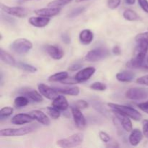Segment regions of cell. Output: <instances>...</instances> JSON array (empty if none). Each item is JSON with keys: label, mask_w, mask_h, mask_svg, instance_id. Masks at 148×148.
<instances>
[{"label": "cell", "mask_w": 148, "mask_h": 148, "mask_svg": "<svg viewBox=\"0 0 148 148\" xmlns=\"http://www.w3.org/2000/svg\"><path fill=\"white\" fill-rule=\"evenodd\" d=\"M148 51V44L145 42H137V46L134 52V56L127 64L130 68H139L143 66Z\"/></svg>", "instance_id": "cell-1"}, {"label": "cell", "mask_w": 148, "mask_h": 148, "mask_svg": "<svg viewBox=\"0 0 148 148\" xmlns=\"http://www.w3.org/2000/svg\"><path fill=\"white\" fill-rule=\"evenodd\" d=\"M108 106L110 107L113 110V111H116V112L127 116L134 121H140L143 117L142 114L137 110L134 109V108H132V107L127 106L109 103H108Z\"/></svg>", "instance_id": "cell-2"}, {"label": "cell", "mask_w": 148, "mask_h": 148, "mask_svg": "<svg viewBox=\"0 0 148 148\" xmlns=\"http://www.w3.org/2000/svg\"><path fill=\"white\" fill-rule=\"evenodd\" d=\"M36 130V127L34 125L27 126L20 128H7L1 130L0 131L1 137H19L32 133Z\"/></svg>", "instance_id": "cell-3"}, {"label": "cell", "mask_w": 148, "mask_h": 148, "mask_svg": "<svg viewBox=\"0 0 148 148\" xmlns=\"http://www.w3.org/2000/svg\"><path fill=\"white\" fill-rule=\"evenodd\" d=\"M84 140V134L81 132L75 133L67 138L62 139L56 142V145L61 147H74L80 145Z\"/></svg>", "instance_id": "cell-4"}, {"label": "cell", "mask_w": 148, "mask_h": 148, "mask_svg": "<svg viewBox=\"0 0 148 148\" xmlns=\"http://www.w3.org/2000/svg\"><path fill=\"white\" fill-rule=\"evenodd\" d=\"M10 48L16 53L25 54L31 50L33 48V43L26 38H17L10 44Z\"/></svg>", "instance_id": "cell-5"}, {"label": "cell", "mask_w": 148, "mask_h": 148, "mask_svg": "<svg viewBox=\"0 0 148 148\" xmlns=\"http://www.w3.org/2000/svg\"><path fill=\"white\" fill-rule=\"evenodd\" d=\"M110 55L109 51L105 48H97V49H92L85 56V59L87 62H95L101 61L105 58L108 57Z\"/></svg>", "instance_id": "cell-6"}, {"label": "cell", "mask_w": 148, "mask_h": 148, "mask_svg": "<svg viewBox=\"0 0 148 148\" xmlns=\"http://www.w3.org/2000/svg\"><path fill=\"white\" fill-rule=\"evenodd\" d=\"M126 98L132 101H141L148 97V90L143 88H131L127 90L125 93Z\"/></svg>", "instance_id": "cell-7"}, {"label": "cell", "mask_w": 148, "mask_h": 148, "mask_svg": "<svg viewBox=\"0 0 148 148\" xmlns=\"http://www.w3.org/2000/svg\"><path fill=\"white\" fill-rule=\"evenodd\" d=\"M1 7L2 11H4L7 14L14 16V17H20V18L25 17L29 13L28 10L25 7H9V6L4 5V4H1Z\"/></svg>", "instance_id": "cell-8"}, {"label": "cell", "mask_w": 148, "mask_h": 148, "mask_svg": "<svg viewBox=\"0 0 148 148\" xmlns=\"http://www.w3.org/2000/svg\"><path fill=\"white\" fill-rule=\"evenodd\" d=\"M71 111L76 127L79 130H83L86 127V119L82 113L81 112L80 109L73 106L71 107Z\"/></svg>", "instance_id": "cell-9"}, {"label": "cell", "mask_w": 148, "mask_h": 148, "mask_svg": "<svg viewBox=\"0 0 148 148\" xmlns=\"http://www.w3.org/2000/svg\"><path fill=\"white\" fill-rule=\"evenodd\" d=\"M38 91L43 96L49 100H53L58 96V92L54 88H51L43 83H40L38 85Z\"/></svg>", "instance_id": "cell-10"}, {"label": "cell", "mask_w": 148, "mask_h": 148, "mask_svg": "<svg viewBox=\"0 0 148 148\" xmlns=\"http://www.w3.org/2000/svg\"><path fill=\"white\" fill-rule=\"evenodd\" d=\"M95 70H96L95 68L92 67V66L84 68V69H81L80 71H79L76 74V75L75 76V78L77 80L78 83L85 82V81L88 80L94 75V73L95 72Z\"/></svg>", "instance_id": "cell-11"}, {"label": "cell", "mask_w": 148, "mask_h": 148, "mask_svg": "<svg viewBox=\"0 0 148 148\" xmlns=\"http://www.w3.org/2000/svg\"><path fill=\"white\" fill-rule=\"evenodd\" d=\"M46 50L48 54L52 59H56V60H59V59L63 58V49L59 46H56V45H48L46 47Z\"/></svg>", "instance_id": "cell-12"}, {"label": "cell", "mask_w": 148, "mask_h": 148, "mask_svg": "<svg viewBox=\"0 0 148 148\" xmlns=\"http://www.w3.org/2000/svg\"><path fill=\"white\" fill-rule=\"evenodd\" d=\"M61 12L60 7H49L48 8H41L36 10L34 12L35 14L38 16H43V17H55L59 14Z\"/></svg>", "instance_id": "cell-13"}, {"label": "cell", "mask_w": 148, "mask_h": 148, "mask_svg": "<svg viewBox=\"0 0 148 148\" xmlns=\"http://www.w3.org/2000/svg\"><path fill=\"white\" fill-rule=\"evenodd\" d=\"M114 113L115 114L116 116L117 120L120 122L122 128L125 130L126 132H131L132 130V123L131 119H130V117L124 115V114H121L120 113L116 112L114 111Z\"/></svg>", "instance_id": "cell-14"}, {"label": "cell", "mask_w": 148, "mask_h": 148, "mask_svg": "<svg viewBox=\"0 0 148 148\" xmlns=\"http://www.w3.org/2000/svg\"><path fill=\"white\" fill-rule=\"evenodd\" d=\"M33 120L30 114H18L14 115L12 118L11 121L15 125H24V124L30 123Z\"/></svg>", "instance_id": "cell-15"}, {"label": "cell", "mask_w": 148, "mask_h": 148, "mask_svg": "<svg viewBox=\"0 0 148 148\" xmlns=\"http://www.w3.org/2000/svg\"><path fill=\"white\" fill-rule=\"evenodd\" d=\"M29 114H30V116L33 117V119L36 120V121H38L40 124H43L45 126L50 125V119L47 116V115L44 114L43 111H39V110H34V111H32L31 112H30Z\"/></svg>", "instance_id": "cell-16"}, {"label": "cell", "mask_w": 148, "mask_h": 148, "mask_svg": "<svg viewBox=\"0 0 148 148\" xmlns=\"http://www.w3.org/2000/svg\"><path fill=\"white\" fill-rule=\"evenodd\" d=\"M29 23L36 27H44L50 22V18L43 16L31 17L29 18Z\"/></svg>", "instance_id": "cell-17"}, {"label": "cell", "mask_w": 148, "mask_h": 148, "mask_svg": "<svg viewBox=\"0 0 148 148\" xmlns=\"http://www.w3.org/2000/svg\"><path fill=\"white\" fill-rule=\"evenodd\" d=\"M52 106L58 108L60 111H66L69 108V103L64 95H59L53 100Z\"/></svg>", "instance_id": "cell-18"}, {"label": "cell", "mask_w": 148, "mask_h": 148, "mask_svg": "<svg viewBox=\"0 0 148 148\" xmlns=\"http://www.w3.org/2000/svg\"><path fill=\"white\" fill-rule=\"evenodd\" d=\"M143 138V133L139 129H134L131 131L129 141L132 146H137Z\"/></svg>", "instance_id": "cell-19"}, {"label": "cell", "mask_w": 148, "mask_h": 148, "mask_svg": "<svg viewBox=\"0 0 148 148\" xmlns=\"http://www.w3.org/2000/svg\"><path fill=\"white\" fill-rule=\"evenodd\" d=\"M94 34L90 30L85 29L79 33V39L81 43L83 45H89L93 40Z\"/></svg>", "instance_id": "cell-20"}, {"label": "cell", "mask_w": 148, "mask_h": 148, "mask_svg": "<svg viewBox=\"0 0 148 148\" xmlns=\"http://www.w3.org/2000/svg\"><path fill=\"white\" fill-rule=\"evenodd\" d=\"M54 89L57 91L58 92L60 93L64 94V95H79V88L77 86H72V87H64V88H60V87H55Z\"/></svg>", "instance_id": "cell-21"}, {"label": "cell", "mask_w": 148, "mask_h": 148, "mask_svg": "<svg viewBox=\"0 0 148 148\" xmlns=\"http://www.w3.org/2000/svg\"><path fill=\"white\" fill-rule=\"evenodd\" d=\"M22 93L24 94L25 96L27 97L31 101H34L36 103H40L43 101V95L40 94V92L34 90H29L27 89V90H24L23 92H21Z\"/></svg>", "instance_id": "cell-22"}, {"label": "cell", "mask_w": 148, "mask_h": 148, "mask_svg": "<svg viewBox=\"0 0 148 148\" xmlns=\"http://www.w3.org/2000/svg\"><path fill=\"white\" fill-rule=\"evenodd\" d=\"M135 74L131 71H123V72H119L116 75V79L119 82H131L135 77Z\"/></svg>", "instance_id": "cell-23"}, {"label": "cell", "mask_w": 148, "mask_h": 148, "mask_svg": "<svg viewBox=\"0 0 148 148\" xmlns=\"http://www.w3.org/2000/svg\"><path fill=\"white\" fill-rule=\"evenodd\" d=\"M0 57H1V60L4 63L10 65V66H15L16 64H17V62L15 61L14 58L11 54H10L8 52L3 50L2 49H0Z\"/></svg>", "instance_id": "cell-24"}, {"label": "cell", "mask_w": 148, "mask_h": 148, "mask_svg": "<svg viewBox=\"0 0 148 148\" xmlns=\"http://www.w3.org/2000/svg\"><path fill=\"white\" fill-rule=\"evenodd\" d=\"M69 74L67 72H59L51 75L49 77L48 80L49 82H62L66 77H68Z\"/></svg>", "instance_id": "cell-25"}, {"label": "cell", "mask_w": 148, "mask_h": 148, "mask_svg": "<svg viewBox=\"0 0 148 148\" xmlns=\"http://www.w3.org/2000/svg\"><path fill=\"white\" fill-rule=\"evenodd\" d=\"M123 17H124V19L129 20V21H136V20H138L140 19V17L137 14V13L133 10H130V9L124 10V12H123Z\"/></svg>", "instance_id": "cell-26"}, {"label": "cell", "mask_w": 148, "mask_h": 148, "mask_svg": "<svg viewBox=\"0 0 148 148\" xmlns=\"http://www.w3.org/2000/svg\"><path fill=\"white\" fill-rule=\"evenodd\" d=\"M29 103V98L25 95L18 96L14 99V105L16 108H23Z\"/></svg>", "instance_id": "cell-27"}, {"label": "cell", "mask_w": 148, "mask_h": 148, "mask_svg": "<svg viewBox=\"0 0 148 148\" xmlns=\"http://www.w3.org/2000/svg\"><path fill=\"white\" fill-rule=\"evenodd\" d=\"M15 66L19 68V69H21L23 70L26 71V72H30V73H35V72H37V68L35 67L34 66L31 64H28L23 63V62H17Z\"/></svg>", "instance_id": "cell-28"}, {"label": "cell", "mask_w": 148, "mask_h": 148, "mask_svg": "<svg viewBox=\"0 0 148 148\" xmlns=\"http://www.w3.org/2000/svg\"><path fill=\"white\" fill-rule=\"evenodd\" d=\"M46 111H47L48 114L50 116L51 118L53 119H57L61 116L60 110H59L58 108H55L53 106L47 107L46 108Z\"/></svg>", "instance_id": "cell-29"}, {"label": "cell", "mask_w": 148, "mask_h": 148, "mask_svg": "<svg viewBox=\"0 0 148 148\" xmlns=\"http://www.w3.org/2000/svg\"><path fill=\"white\" fill-rule=\"evenodd\" d=\"M72 0H53L48 4V7H61L70 3Z\"/></svg>", "instance_id": "cell-30"}, {"label": "cell", "mask_w": 148, "mask_h": 148, "mask_svg": "<svg viewBox=\"0 0 148 148\" xmlns=\"http://www.w3.org/2000/svg\"><path fill=\"white\" fill-rule=\"evenodd\" d=\"M13 113V108L10 106L3 107L0 111V118L3 119L4 118H7L8 116H11Z\"/></svg>", "instance_id": "cell-31"}, {"label": "cell", "mask_w": 148, "mask_h": 148, "mask_svg": "<svg viewBox=\"0 0 148 148\" xmlns=\"http://www.w3.org/2000/svg\"><path fill=\"white\" fill-rule=\"evenodd\" d=\"M91 89L96 91H105L106 90L107 86L106 84L101 82H95L90 85Z\"/></svg>", "instance_id": "cell-32"}, {"label": "cell", "mask_w": 148, "mask_h": 148, "mask_svg": "<svg viewBox=\"0 0 148 148\" xmlns=\"http://www.w3.org/2000/svg\"><path fill=\"white\" fill-rule=\"evenodd\" d=\"M85 10V7H77V8L72 10L68 14V17H70V18H72V17H75L79 15L80 14H82L84 11Z\"/></svg>", "instance_id": "cell-33"}, {"label": "cell", "mask_w": 148, "mask_h": 148, "mask_svg": "<svg viewBox=\"0 0 148 148\" xmlns=\"http://www.w3.org/2000/svg\"><path fill=\"white\" fill-rule=\"evenodd\" d=\"M135 40L137 42L143 41L148 44V32H145V33L137 34L135 37Z\"/></svg>", "instance_id": "cell-34"}, {"label": "cell", "mask_w": 148, "mask_h": 148, "mask_svg": "<svg viewBox=\"0 0 148 148\" xmlns=\"http://www.w3.org/2000/svg\"><path fill=\"white\" fill-rule=\"evenodd\" d=\"M74 106L77 107L79 109H85V108H88L89 104L87 101H84V100H78L74 103Z\"/></svg>", "instance_id": "cell-35"}, {"label": "cell", "mask_w": 148, "mask_h": 148, "mask_svg": "<svg viewBox=\"0 0 148 148\" xmlns=\"http://www.w3.org/2000/svg\"><path fill=\"white\" fill-rule=\"evenodd\" d=\"M121 4V0H108L107 5L111 10H115Z\"/></svg>", "instance_id": "cell-36"}, {"label": "cell", "mask_w": 148, "mask_h": 148, "mask_svg": "<svg viewBox=\"0 0 148 148\" xmlns=\"http://www.w3.org/2000/svg\"><path fill=\"white\" fill-rule=\"evenodd\" d=\"M99 138L101 139V140L103 143H109L110 140H111V137L110 136L107 134L106 132L103 131H101L99 132Z\"/></svg>", "instance_id": "cell-37"}, {"label": "cell", "mask_w": 148, "mask_h": 148, "mask_svg": "<svg viewBox=\"0 0 148 148\" xmlns=\"http://www.w3.org/2000/svg\"><path fill=\"white\" fill-rule=\"evenodd\" d=\"M62 84H66V85H75V84H77L78 82L76 79L74 77H66V79H64V80H62Z\"/></svg>", "instance_id": "cell-38"}, {"label": "cell", "mask_w": 148, "mask_h": 148, "mask_svg": "<svg viewBox=\"0 0 148 148\" xmlns=\"http://www.w3.org/2000/svg\"><path fill=\"white\" fill-rule=\"evenodd\" d=\"M136 82L138 84H140V85H144L148 86V75L140 77L138 79H137Z\"/></svg>", "instance_id": "cell-39"}, {"label": "cell", "mask_w": 148, "mask_h": 148, "mask_svg": "<svg viewBox=\"0 0 148 148\" xmlns=\"http://www.w3.org/2000/svg\"><path fill=\"white\" fill-rule=\"evenodd\" d=\"M140 7L143 9L144 12L148 13V1L147 0H137Z\"/></svg>", "instance_id": "cell-40"}, {"label": "cell", "mask_w": 148, "mask_h": 148, "mask_svg": "<svg viewBox=\"0 0 148 148\" xmlns=\"http://www.w3.org/2000/svg\"><path fill=\"white\" fill-rule=\"evenodd\" d=\"M137 106H138V108H140V110H142L143 112L148 114V101H146V102L139 103L138 105H137Z\"/></svg>", "instance_id": "cell-41"}, {"label": "cell", "mask_w": 148, "mask_h": 148, "mask_svg": "<svg viewBox=\"0 0 148 148\" xmlns=\"http://www.w3.org/2000/svg\"><path fill=\"white\" fill-rule=\"evenodd\" d=\"M143 134L148 138V120L143 121Z\"/></svg>", "instance_id": "cell-42"}, {"label": "cell", "mask_w": 148, "mask_h": 148, "mask_svg": "<svg viewBox=\"0 0 148 148\" xmlns=\"http://www.w3.org/2000/svg\"><path fill=\"white\" fill-rule=\"evenodd\" d=\"M62 40L64 43H65L66 44H69L70 43V36L68 33H63L62 34Z\"/></svg>", "instance_id": "cell-43"}, {"label": "cell", "mask_w": 148, "mask_h": 148, "mask_svg": "<svg viewBox=\"0 0 148 148\" xmlns=\"http://www.w3.org/2000/svg\"><path fill=\"white\" fill-rule=\"evenodd\" d=\"M82 67V65L79 63H75L72 64L71 66H69V70L70 71H77L78 69H79L80 68Z\"/></svg>", "instance_id": "cell-44"}, {"label": "cell", "mask_w": 148, "mask_h": 148, "mask_svg": "<svg viewBox=\"0 0 148 148\" xmlns=\"http://www.w3.org/2000/svg\"><path fill=\"white\" fill-rule=\"evenodd\" d=\"M112 52L114 55H116V56H119L121 53V51L119 46H115L114 48H113Z\"/></svg>", "instance_id": "cell-45"}, {"label": "cell", "mask_w": 148, "mask_h": 148, "mask_svg": "<svg viewBox=\"0 0 148 148\" xmlns=\"http://www.w3.org/2000/svg\"><path fill=\"white\" fill-rule=\"evenodd\" d=\"M136 0H125L126 4H129V5H133V4H135Z\"/></svg>", "instance_id": "cell-46"}, {"label": "cell", "mask_w": 148, "mask_h": 148, "mask_svg": "<svg viewBox=\"0 0 148 148\" xmlns=\"http://www.w3.org/2000/svg\"><path fill=\"white\" fill-rule=\"evenodd\" d=\"M29 1H33V0H18V1H17V3H18V4H23V3Z\"/></svg>", "instance_id": "cell-47"}, {"label": "cell", "mask_w": 148, "mask_h": 148, "mask_svg": "<svg viewBox=\"0 0 148 148\" xmlns=\"http://www.w3.org/2000/svg\"><path fill=\"white\" fill-rule=\"evenodd\" d=\"M83 1H85V0H76V2H81Z\"/></svg>", "instance_id": "cell-48"}, {"label": "cell", "mask_w": 148, "mask_h": 148, "mask_svg": "<svg viewBox=\"0 0 148 148\" xmlns=\"http://www.w3.org/2000/svg\"><path fill=\"white\" fill-rule=\"evenodd\" d=\"M147 63H148V57H147Z\"/></svg>", "instance_id": "cell-49"}]
</instances>
